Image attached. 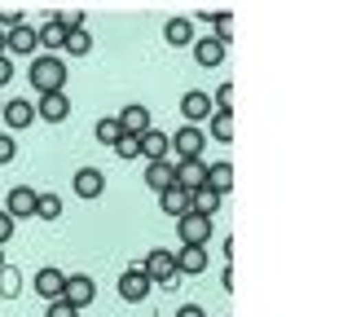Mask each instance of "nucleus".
<instances>
[{"label":"nucleus","mask_w":352,"mask_h":317,"mask_svg":"<svg viewBox=\"0 0 352 317\" xmlns=\"http://www.w3.org/2000/svg\"><path fill=\"white\" fill-rule=\"evenodd\" d=\"M0 115H5V124L14 128V133H18V128H31V124H36V106H31L27 97H14V102H5V106H0Z\"/></svg>","instance_id":"9d476101"},{"label":"nucleus","mask_w":352,"mask_h":317,"mask_svg":"<svg viewBox=\"0 0 352 317\" xmlns=\"http://www.w3.org/2000/svg\"><path fill=\"white\" fill-rule=\"evenodd\" d=\"M36 27L31 23H22V27H14V31H5V49L9 53H31V58H36Z\"/></svg>","instance_id":"f3484780"},{"label":"nucleus","mask_w":352,"mask_h":317,"mask_svg":"<svg viewBox=\"0 0 352 317\" xmlns=\"http://www.w3.org/2000/svg\"><path fill=\"white\" fill-rule=\"evenodd\" d=\"M163 40H168L172 49H185V45H194V23H190V18H172V23L163 27Z\"/></svg>","instance_id":"6ab92c4d"},{"label":"nucleus","mask_w":352,"mask_h":317,"mask_svg":"<svg viewBox=\"0 0 352 317\" xmlns=\"http://www.w3.org/2000/svg\"><path fill=\"white\" fill-rule=\"evenodd\" d=\"M207 23L216 27V40H220V45H229V36H234V18H229V14H207Z\"/></svg>","instance_id":"c756f323"},{"label":"nucleus","mask_w":352,"mask_h":317,"mask_svg":"<svg viewBox=\"0 0 352 317\" xmlns=\"http://www.w3.org/2000/svg\"><path fill=\"white\" fill-rule=\"evenodd\" d=\"M141 269H146V278L154 282V287H168V282L176 278V251H168V247H154V251H146Z\"/></svg>","instance_id":"f03ea898"},{"label":"nucleus","mask_w":352,"mask_h":317,"mask_svg":"<svg viewBox=\"0 0 352 317\" xmlns=\"http://www.w3.org/2000/svg\"><path fill=\"white\" fill-rule=\"evenodd\" d=\"M168 150H172V137L154 133V128H150L146 137H141V155H146L150 163H154V159H168Z\"/></svg>","instance_id":"4be33fe9"},{"label":"nucleus","mask_w":352,"mask_h":317,"mask_svg":"<svg viewBox=\"0 0 352 317\" xmlns=\"http://www.w3.org/2000/svg\"><path fill=\"white\" fill-rule=\"evenodd\" d=\"M115 155H119V159H141V137H119Z\"/></svg>","instance_id":"7c9ffc66"},{"label":"nucleus","mask_w":352,"mask_h":317,"mask_svg":"<svg viewBox=\"0 0 352 317\" xmlns=\"http://www.w3.org/2000/svg\"><path fill=\"white\" fill-rule=\"evenodd\" d=\"M14 155H18V141L9 137V133H0V168H5V163H14Z\"/></svg>","instance_id":"473e14b6"},{"label":"nucleus","mask_w":352,"mask_h":317,"mask_svg":"<svg viewBox=\"0 0 352 317\" xmlns=\"http://www.w3.org/2000/svg\"><path fill=\"white\" fill-rule=\"evenodd\" d=\"M207 185H212V190L220 194V199H225L229 190H234V163H212V168H207Z\"/></svg>","instance_id":"aec40b11"},{"label":"nucleus","mask_w":352,"mask_h":317,"mask_svg":"<svg viewBox=\"0 0 352 317\" xmlns=\"http://www.w3.org/2000/svg\"><path fill=\"white\" fill-rule=\"evenodd\" d=\"M212 137L216 141H234V115H229V111H216L212 115Z\"/></svg>","instance_id":"c85d7f7f"},{"label":"nucleus","mask_w":352,"mask_h":317,"mask_svg":"<svg viewBox=\"0 0 352 317\" xmlns=\"http://www.w3.org/2000/svg\"><path fill=\"white\" fill-rule=\"evenodd\" d=\"M18 291H22V273L14 265H5V269H0V295H5V300H14Z\"/></svg>","instance_id":"cd10ccee"},{"label":"nucleus","mask_w":352,"mask_h":317,"mask_svg":"<svg viewBox=\"0 0 352 317\" xmlns=\"http://www.w3.org/2000/svg\"><path fill=\"white\" fill-rule=\"evenodd\" d=\"M176 234H181V243H190V247H207V238H212V216H198V212L176 216Z\"/></svg>","instance_id":"7ed1b4c3"},{"label":"nucleus","mask_w":352,"mask_h":317,"mask_svg":"<svg viewBox=\"0 0 352 317\" xmlns=\"http://www.w3.org/2000/svg\"><path fill=\"white\" fill-rule=\"evenodd\" d=\"M36 115L44 119V124H62V119L71 115V97H66V93H49V97H40Z\"/></svg>","instance_id":"ddd939ff"},{"label":"nucleus","mask_w":352,"mask_h":317,"mask_svg":"<svg viewBox=\"0 0 352 317\" xmlns=\"http://www.w3.org/2000/svg\"><path fill=\"white\" fill-rule=\"evenodd\" d=\"M150 291H154V282L146 278V269H141V265H132V269L119 273V295H124L128 304H141Z\"/></svg>","instance_id":"20e7f679"},{"label":"nucleus","mask_w":352,"mask_h":317,"mask_svg":"<svg viewBox=\"0 0 352 317\" xmlns=\"http://www.w3.org/2000/svg\"><path fill=\"white\" fill-rule=\"evenodd\" d=\"M53 18H58L66 31H80L84 27V14H80V9H62V14H53Z\"/></svg>","instance_id":"2f4dec72"},{"label":"nucleus","mask_w":352,"mask_h":317,"mask_svg":"<svg viewBox=\"0 0 352 317\" xmlns=\"http://www.w3.org/2000/svg\"><path fill=\"white\" fill-rule=\"evenodd\" d=\"M71 190L80 194V199L93 203V199H102V194H106V177H102L97 168H80V172L71 177Z\"/></svg>","instance_id":"0eeeda50"},{"label":"nucleus","mask_w":352,"mask_h":317,"mask_svg":"<svg viewBox=\"0 0 352 317\" xmlns=\"http://www.w3.org/2000/svg\"><path fill=\"white\" fill-rule=\"evenodd\" d=\"M190 207H194L198 216H216V212H220V194L212 190V185H203V190L190 194Z\"/></svg>","instance_id":"5701e85b"},{"label":"nucleus","mask_w":352,"mask_h":317,"mask_svg":"<svg viewBox=\"0 0 352 317\" xmlns=\"http://www.w3.org/2000/svg\"><path fill=\"white\" fill-rule=\"evenodd\" d=\"M14 80V62H9V53H0V89Z\"/></svg>","instance_id":"4c0bfd02"},{"label":"nucleus","mask_w":352,"mask_h":317,"mask_svg":"<svg viewBox=\"0 0 352 317\" xmlns=\"http://www.w3.org/2000/svg\"><path fill=\"white\" fill-rule=\"evenodd\" d=\"M27 18L18 14V9H0V31H14V27H22Z\"/></svg>","instance_id":"c9c22d12"},{"label":"nucleus","mask_w":352,"mask_h":317,"mask_svg":"<svg viewBox=\"0 0 352 317\" xmlns=\"http://www.w3.org/2000/svg\"><path fill=\"white\" fill-rule=\"evenodd\" d=\"M0 53H5V31H0Z\"/></svg>","instance_id":"ea45409f"},{"label":"nucleus","mask_w":352,"mask_h":317,"mask_svg":"<svg viewBox=\"0 0 352 317\" xmlns=\"http://www.w3.org/2000/svg\"><path fill=\"white\" fill-rule=\"evenodd\" d=\"M115 119H119V128H124V137H146L150 133V111L146 106H124Z\"/></svg>","instance_id":"9b49d317"},{"label":"nucleus","mask_w":352,"mask_h":317,"mask_svg":"<svg viewBox=\"0 0 352 317\" xmlns=\"http://www.w3.org/2000/svg\"><path fill=\"white\" fill-rule=\"evenodd\" d=\"M146 185H150L154 194L172 190V185H176V163H172V159H154L150 168H146Z\"/></svg>","instance_id":"f8f14e48"},{"label":"nucleus","mask_w":352,"mask_h":317,"mask_svg":"<svg viewBox=\"0 0 352 317\" xmlns=\"http://www.w3.org/2000/svg\"><path fill=\"white\" fill-rule=\"evenodd\" d=\"M172 146H176V159H172V163H181V159H198V155H203V146H207V137L198 133V128L185 124L181 133L172 137Z\"/></svg>","instance_id":"1a4fd4ad"},{"label":"nucleus","mask_w":352,"mask_h":317,"mask_svg":"<svg viewBox=\"0 0 352 317\" xmlns=\"http://www.w3.org/2000/svg\"><path fill=\"white\" fill-rule=\"evenodd\" d=\"M5 212L14 216H36V190H31V185H14V190H9V203H5Z\"/></svg>","instance_id":"dca6fc26"},{"label":"nucleus","mask_w":352,"mask_h":317,"mask_svg":"<svg viewBox=\"0 0 352 317\" xmlns=\"http://www.w3.org/2000/svg\"><path fill=\"white\" fill-rule=\"evenodd\" d=\"M0 269H5V256H0Z\"/></svg>","instance_id":"a19ab883"},{"label":"nucleus","mask_w":352,"mask_h":317,"mask_svg":"<svg viewBox=\"0 0 352 317\" xmlns=\"http://www.w3.org/2000/svg\"><path fill=\"white\" fill-rule=\"evenodd\" d=\"M66 53H71V58H84L88 49H93V36H88V31L80 27V31H66V45H62Z\"/></svg>","instance_id":"a878e982"},{"label":"nucleus","mask_w":352,"mask_h":317,"mask_svg":"<svg viewBox=\"0 0 352 317\" xmlns=\"http://www.w3.org/2000/svg\"><path fill=\"white\" fill-rule=\"evenodd\" d=\"M62 291H66V273L62 269H40L36 273V295H44V300H62Z\"/></svg>","instance_id":"2eb2a0df"},{"label":"nucleus","mask_w":352,"mask_h":317,"mask_svg":"<svg viewBox=\"0 0 352 317\" xmlns=\"http://www.w3.org/2000/svg\"><path fill=\"white\" fill-rule=\"evenodd\" d=\"M176 317H207V313L198 309V304H181V309H176Z\"/></svg>","instance_id":"58836bf2"},{"label":"nucleus","mask_w":352,"mask_h":317,"mask_svg":"<svg viewBox=\"0 0 352 317\" xmlns=\"http://www.w3.org/2000/svg\"><path fill=\"white\" fill-rule=\"evenodd\" d=\"M97 141H102V146H119V137H124V128H119V119H97Z\"/></svg>","instance_id":"bb28decb"},{"label":"nucleus","mask_w":352,"mask_h":317,"mask_svg":"<svg viewBox=\"0 0 352 317\" xmlns=\"http://www.w3.org/2000/svg\"><path fill=\"white\" fill-rule=\"evenodd\" d=\"M44 317H80V309H75V304H66V300H53Z\"/></svg>","instance_id":"72a5a7b5"},{"label":"nucleus","mask_w":352,"mask_h":317,"mask_svg":"<svg viewBox=\"0 0 352 317\" xmlns=\"http://www.w3.org/2000/svg\"><path fill=\"white\" fill-rule=\"evenodd\" d=\"M31 84H36V93L40 97H49V93H62L66 89V62L58 58V53H44V58H31Z\"/></svg>","instance_id":"f257e3e1"},{"label":"nucleus","mask_w":352,"mask_h":317,"mask_svg":"<svg viewBox=\"0 0 352 317\" xmlns=\"http://www.w3.org/2000/svg\"><path fill=\"white\" fill-rule=\"evenodd\" d=\"M14 225H18L14 216H9V212H0V247H5L9 238H14Z\"/></svg>","instance_id":"e433bc0d"},{"label":"nucleus","mask_w":352,"mask_h":317,"mask_svg":"<svg viewBox=\"0 0 352 317\" xmlns=\"http://www.w3.org/2000/svg\"><path fill=\"white\" fill-rule=\"evenodd\" d=\"M194 58H198V67H220V62H225V45H220L216 36L194 40Z\"/></svg>","instance_id":"a211bd4d"},{"label":"nucleus","mask_w":352,"mask_h":317,"mask_svg":"<svg viewBox=\"0 0 352 317\" xmlns=\"http://www.w3.org/2000/svg\"><path fill=\"white\" fill-rule=\"evenodd\" d=\"M181 115L190 119V128H194L198 119H212V115H216V106H212V97H207L203 89H190V93L181 97Z\"/></svg>","instance_id":"6e6552de"},{"label":"nucleus","mask_w":352,"mask_h":317,"mask_svg":"<svg viewBox=\"0 0 352 317\" xmlns=\"http://www.w3.org/2000/svg\"><path fill=\"white\" fill-rule=\"evenodd\" d=\"M159 207H163L168 216H185V212H194V207H190V194H185V190H176V185L159 194Z\"/></svg>","instance_id":"412c9836"},{"label":"nucleus","mask_w":352,"mask_h":317,"mask_svg":"<svg viewBox=\"0 0 352 317\" xmlns=\"http://www.w3.org/2000/svg\"><path fill=\"white\" fill-rule=\"evenodd\" d=\"M58 216H62L58 194H36V221H58Z\"/></svg>","instance_id":"393cba45"},{"label":"nucleus","mask_w":352,"mask_h":317,"mask_svg":"<svg viewBox=\"0 0 352 317\" xmlns=\"http://www.w3.org/2000/svg\"><path fill=\"white\" fill-rule=\"evenodd\" d=\"M203 269H207V247L185 243L181 251H176V273H181V278H194V273H203Z\"/></svg>","instance_id":"4468645a"},{"label":"nucleus","mask_w":352,"mask_h":317,"mask_svg":"<svg viewBox=\"0 0 352 317\" xmlns=\"http://www.w3.org/2000/svg\"><path fill=\"white\" fill-rule=\"evenodd\" d=\"M62 300H66V304H75V309H88V304L97 300V282L88 278V273H71V278H66Z\"/></svg>","instance_id":"39448f33"},{"label":"nucleus","mask_w":352,"mask_h":317,"mask_svg":"<svg viewBox=\"0 0 352 317\" xmlns=\"http://www.w3.org/2000/svg\"><path fill=\"white\" fill-rule=\"evenodd\" d=\"M203 185H207V163L203 159H181L176 163V190L194 194V190H203Z\"/></svg>","instance_id":"423d86ee"},{"label":"nucleus","mask_w":352,"mask_h":317,"mask_svg":"<svg viewBox=\"0 0 352 317\" xmlns=\"http://www.w3.org/2000/svg\"><path fill=\"white\" fill-rule=\"evenodd\" d=\"M216 111H229V106H234V84H220V89H216Z\"/></svg>","instance_id":"f704fd0d"},{"label":"nucleus","mask_w":352,"mask_h":317,"mask_svg":"<svg viewBox=\"0 0 352 317\" xmlns=\"http://www.w3.org/2000/svg\"><path fill=\"white\" fill-rule=\"evenodd\" d=\"M36 40H40L44 49H62V45H66V27L58 23V18H49V23L36 31Z\"/></svg>","instance_id":"b1692460"}]
</instances>
